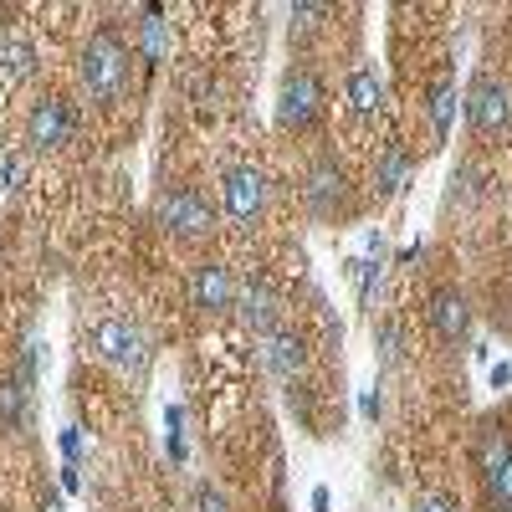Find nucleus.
Returning <instances> with one entry per match:
<instances>
[{"label": "nucleus", "instance_id": "f03ea898", "mask_svg": "<svg viewBox=\"0 0 512 512\" xmlns=\"http://www.w3.org/2000/svg\"><path fill=\"white\" fill-rule=\"evenodd\" d=\"M154 216L169 236H205L210 226H216V210H210V200L195 190V185H175V190H164L159 205H154Z\"/></svg>", "mask_w": 512, "mask_h": 512}, {"label": "nucleus", "instance_id": "a211bd4d", "mask_svg": "<svg viewBox=\"0 0 512 512\" xmlns=\"http://www.w3.org/2000/svg\"><path fill=\"white\" fill-rule=\"evenodd\" d=\"M139 52L149 67L164 62V21H159V6H144V31H139Z\"/></svg>", "mask_w": 512, "mask_h": 512}, {"label": "nucleus", "instance_id": "bb28decb", "mask_svg": "<svg viewBox=\"0 0 512 512\" xmlns=\"http://www.w3.org/2000/svg\"><path fill=\"white\" fill-rule=\"evenodd\" d=\"M507 384H512V364L502 359V364H492V390H507Z\"/></svg>", "mask_w": 512, "mask_h": 512}, {"label": "nucleus", "instance_id": "6e6552de", "mask_svg": "<svg viewBox=\"0 0 512 512\" xmlns=\"http://www.w3.org/2000/svg\"><path fill=\"white\" fill-rule=\"evenodd\" d=\"M482 482L497 512H512V436L487 431L482 436Z\"/></svg>", "mask_w": 512, "mask_h": 512}, {"label": "nucleus", "instance_id": "9b49d317", "mask_svg": "<svg viewBox=\"0 0 512 512\" xmlns=\"http://www.w3.org/2000/svg\"><path fill=\"white\" fill-rule=\"evenodd\" d=\"M425 318H431V328L446 338V344H461L466 328H472V303H466V292L441 287V292H431V308H425Z\"/></svg>", "mask_w": 512, "mask_h": 512}, {"label": "nucleus", "instance_id": "4be33fe9", "mask_svg": "<svg viewBox=\"0 0 512 512\" xmlns=\"http://www.w3.org/2000/svg\"><path fill=\"white\" fill-rule=\"evenodd\" d=\"M195 512H231V502H226L216 487H200V492H195Z\"/></svg>", "mask_w": 512, "mask_h": 512}, {"label": "nucleus", "instance_id": "0eeeda50", "mask_svg": "<svg viewBox=\"0 0 512 512\" xmlns=\"http://www.w3.org/2000/svg\"><path fill=\"white\" fill-rule=\"evenodd\" d=\"M72 139V108H67V98H36L31 108H26V144H31V154H52V149H62Z\"/></svg>", "mask_w": 512, "mask_h": 512}, {"label": "nucleus", "instance_id": "7ed1b4c3", "mask_svg": "<svg viewBox=\"0 0 512 512\" xmlns=\"http://www.w3.org/2000/svg\"><path fill=\"white\" fill-rule=\"evenodd\" d=\"M93 354H98L103 364H113V369H144L149 338H144V328H139L134 318H103V323L93 328Z\"/></svg>", "mask_w": 512, "mask_h": 512}, {"label": "nucleus", "instance_id": "20e7f679", "mask_svg": "<svg viewBox=\"0 0 512 512\" xmlns=\"http://www.w3.org/2000/svg\"><path fill=\"white\" fill-rule=\"evenodd\" d=\"M221 200H226V216L241 226H256L267 216V175L251 164H236L221 175Z\"/></svg>", "mask_w": 512, "mask_h": 512}, {"label": "nucleus", "instance_id": "dca6fc26", "mask_svg": "<svg viewBox=\"0 0 512 512\" xmlns=\"http://www.w3.org/2000/svg\"><path fill=\"white\" fill-rule=\"evenodd\" d=\"M405 180H410V149L405 144H390V149H384V159H379V169H374V190L379 195H400Z\"/></svg>", "mask_w": 512, "mask_h": 512}, {"label": "nucleus", "instance_id": "39448f33", "mask_svg": "<svg viewBox=\"0 0 512 512\" xmlns=\"http://www.w3.org/2000/svg\"><path fill=\"white\" fill-rule=\"evenodd\" d=\"M318 108H323V82H318V72L292 67V72L282 77V93H277V123H282V128H308V123L318 118Z\"/></svg>", "mask_w": 512, "mask_h": 512}, {"label": "nucleus", "instance_id": "aec40b11", "mask_svg": "<svg viewBox=\"0 0 512 512\" xmlns=\"http://www.w3.org/2000/svg\"><path fill=\"white\" fill-rule=\"evenodd\" d=\"M0 425H26V390H21V379L0 384Z\"/></svg>", "mask_w": 512, "mask_h": 512}, {"label": "nucleus", "instance_id": "412c9836", "mask_svg": "<svg viewBox=\"0 0 512 512\" xmlns=\"http://www.w3.org/2000/svg\"><path fill=\"white\" fill-rule=\"evenodd\" d=\"M164 431H169V456H185V410L180 405L164 410Z\"/></svg>", "mask_w": 512, "mask_h": 512}, {"label": "nucleus", "instance_id": "6ab92c4d", "mask_svg": "<svg viewBox=\"0 0 512 512\" xmlns=\"http://www.w3.org/2000/svg\"><path fill=\"white\" fill-rule=\"evenodd\" d=\"M349 277L359 282V303L369 308L374 297H379V287H384V267L379 262H349Z\"/></svg>", "mask_w": 512, "mask_h": 512}, {"label": "nucleus", "instance_id": "cd10ccee", "mask_svg": "<svg viewBox=\"0 0 512 512\" xmlns=\"http://www.w3.org/2000/svg\"><path fill=\"white\" fill-rule=\"evenodd\" d=\"M359 410H364V420H379V395H374V390H364Z\"/></svg>", "mask_w": 512, "mask_h": 512}, {"label": "nucleus", "instance_id": "423d86ee", "mask_svg": "<svg viewBox=\"0 0 512 512\" xmlns=\"http://www.w3.org/2000/svg\"><path fill=\"white\" fill-rule=\"evenodd\" d=\"M466 118H472L477 134H502V128L512 123V93H507V82L482 72L472 88H466Z\"/></svg>", "mask_w": 512, "mask_h": 512}, {"label": "nucleus", "instance_id": "a878e982", "mask_svg": "<svg viewBox=\"0 0 512 512\" xmlns=\"http://www.w3.org/2000/svg\"><path fill=\"white\" fill-rule=\"evenodd\" d=\"M410 512H456V507H451L446 497H415V502H410Z\"/></svg>", "mask_w": 512, "mask_h": 512}, {"label": "nucleus", "instance_id": "9d476101", "mask_svg": "<svg viewBox=\"0 0 512 512\" xmlns=\"http://www.w3.org/2000/svg\"><path fill=\"white\" fill-rule=\"evenodd\" d=\"M344 200H349V185H344V169H338V159H318L313 164V175H308V210L318 221H333L338 210H344Z\"/></svg>", "mask_w": 512, "mask_h": 512}, {"label": "nucleus", "instance_id": "f3484780", "mask_svg": "<svg viewBox=\"0 0 512 512\" xmlns=\"http://www.w3.org/2000/svg\"><path fill=\"white\" fill-rule=\"evenodd\" d=\"M425 113H431V128H436V139H451V123H456V82L441 77L431 98H425Z\"/></svg>", "mask_w": 512, "mask_h": 512}, {"label": "nucleus", "instance_id": "1a4fd4ad", "mask_svg": "<svg viewBox=\"0 0 512 512\" xmlns=\"http://www.w3.org/2000/svg\"><path fill=\"white\" fill-rule=\"evenodd\" d=\"M236 277H231V267L226 262H200L195 272H190V303L200 308V313H226V308H236Z\"/></svg>", "mask_w": 512, "mask_h": 512}, {"label": "nucleus", "instance_id": "f8f14e48", "mask_svg": "<svg viewBox=\"0 0 512 512\" xmlns=\"http://www.w3.org/2000/svg\"><path fill=\"white\" fill-rule=\"evenodd\" d=\"M262 359L277 379H297L308 364V344H303V333H262Z\"/></svg>", "mask_w": 512, "mask_h": 512}, {"label": "nucleus", "instance_id": "f257e3e1", "mask_svg": "<svg viewBox=\"0 0 512 512\" xmlns=\"http://www.w3.org/2000/svg\"><path fill=\"white\" fill-rule=\"evenodd\" d=\"M128 77H134V52L118 31H98L88 47H82V82L98 103H118L128 93Z\"/></svg>", "mask_w": 512, "mask_h": 512}, {"label": "nucleus", "instance_id": "2eb2a0df", "mask_svg": "<svg viewBox=\"0 0 512 512\" xmlns=\"http://www.w3.org/2000/svg\"><path fill=\"white\" fill-rule=\"evenodd\" d=\"M36 72V52H31V41L26 36H16V31H0V77L11 82H26Z\"/></svg>", "mask_w": 512, "mask_h": 512}, {"label": "nucleus", "instance_id": "7c9ffc66", "mask_svg": "<svg viewBox=\"0 0 512 512\" xmlns=\"http://www.w3.org/2000/svg\"><path fill=\"white\" fill-rule=\"evenodd\" d=\"M62 487H67V492H77V487H82V477H77V466H72V461L62 466Z\"/></svg>", "mask_w": 512, "mask_h": 512}, {"label": "nucleus", "instance_id": "b1692460", "mask_svg": "<svg viewBox=\"0 0 512 512\" xmlns=\"http://www.w3.org/2000/svg\"><path fill=\"white\" fill-rule=\"evenodd\" d=\"M379 349H384V359H400V328L395 323L379 328Z\"/></svg>", "mask_w": 512, "mask_h": 512}, {"label": "nucleus", "instance_id": "5701e85b", "mask_svg": "<svg viewBox=\"0 0 512 512\" xmlns=\"http://www.w3.org/2000/svg\"><path fill=\"white\" fill-rule=\"evenodd\" d=\"M0 180H6V190H21V180H26V159L11 154L6 164H0Z\"/></svg>", "mask_w": 512, "mask_h": 512}, {"label": "nucleus", "instance_id": "2f4dec72", "mask_svg": "<svg viewBox=\"0 0 512 512\" xmlns=\"http://www.w3.org/2000/svg\"><path fill=\"white\" fill-rule=\"evenodd\" d=\"M41 512H62V497H47V502H41Z\"/></svg>", "mask_w": 512, "mask_h": 512}, {"label": "nucleus", "instance_id": "c85d7f7f", "mask_svg": "<svg viewBox=\"0 0 512 512\" xmlns=\"http://www.w3.org/2000/svg\"><path fill=\"white\" fill-rule=\"evenodd\" d=\"M62 451H67V461H77V451H82V436H77V431H62Z\"/></svg>", "mask_w": 512, "mask_h": 512}, {"label": "nucleus", "instance_id": "4468645a", "mask_svg": "<svg viewBox=\"0 0 512 512\" xmlns=\"http://www.w3.org/2000/svg\"><path fill=\"white\" fill-rule=\"evenodd\" d=\"M236 308H241L246 328L272 333V323H277V292H272V282H267V277H251V282L236 292Z\"/></svg>", "mask_w": 512, "mask_h": 512}, {"label": "nucleus", "instance_id": "c756f323", "mask_svg": "<svg viewBox=\"0 0 512 512\" xmlns=\"http://www.w3.org/2000/svg\"><path fill=\"white\" fill-rule=\"evenodd\" d=\"M308 502H313V512H328V507H333V497H328V487H313V497H308Z\"/></svg>", "mask_w": 512, "mask_h": 512}, {"label": "nucleus", "instance_id": "393cba45", "mask_svg": "<svg viewBox=\"0 0 512 512\" xmlns=\"http://www.w3.org/2000/svg\"><path fill=\"white\" fill-rule=\"evenodd\" d=\"M318 16H323V6H292V26H318Z\"/></svg>", "mask_w": 512, "mask_h": 512}, {"label": "nucleus", "instance_id": "ddd939ff", "mask_svg": "<svg viewBox=\"0 0 512 512\" xmlns=\"http://www.w3.org/2000/svg\"><path fill=\"white\" fill-rule=\"evenodd\" d=\"M344 98H349V113H354V118H374V113L384 108V77H379V67L359 62V67L344 77Z\"/></svg>", "mask_w": 512, "mask_h": 512}]
</instances>
